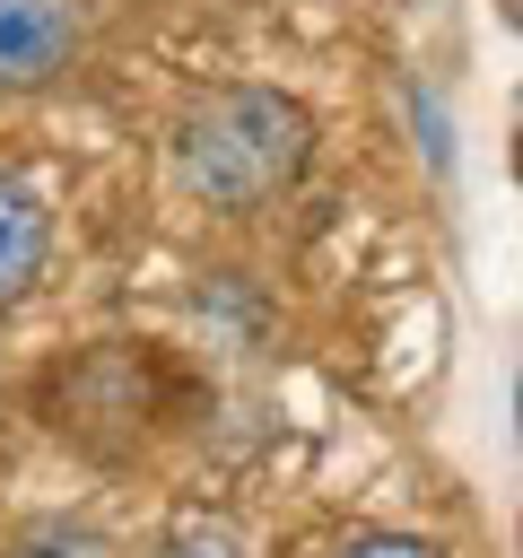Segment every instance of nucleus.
Listing matches in <instances>:
<instances>
[{"mask_svg":"<svg viewBox=\"0 0 523 558\" xmlns=\"http://www.w3.org/2000/svg\"><path fill=\"white\" fill-rule=\"evenodd\" d=\"M17 558H113V541L96 532V523H26L17 532Z\"/></svg>","mask_w":523,"mask_h":558,"instance_id":"obj_4","label":"nucleus"},{"mask_svg":"<svg viewBox=\"0 0 523 558\" xmlns=\"http://www.w3.org/2000/svg\"><path fill=\"white\" fill-rule=\"evenodd\" d=\"M305 157H314V122L279 87H209L174 122V183L227 218L279 201L305 174Z\"/></svg>","mask_w":523,"mask_h":558,"instance_id":"obj_1","label":"nucleus"},{"mask_svg":"<svg viewBox=\"0 0 523 558\" xmlns=\"http://www.w3.org/2000/svg\"><path fill=\"white\" fill-rule=\"evenodd\" d=\"M44 253H52V209H44V192H35L26 174H0V305L35 288Z\"/></svg>","mask_w":523,"mask_h":558,"instance_id":"obj_3","label":"nucleus"},{"mask_svg":"<svg viewBox=\"0 0 523 558\" xmlns=\"http://www.w3.org/2000/svg\"><path fill=\"white\" fill-rule=\"evenodd\" d=\"M157 558H244V549H235V532H227V523H183Z\"/></svg>","mask_w":523,"mask_h":558,"instance_id":"obj_5","label":"nucleus"},{"mask_svg":"<svg viewBox=\"0 0 523 558\" xmlns=\"http://www.w3.org/2000/svg\"><path fill=\"white\" fill-rule=\"evenodd\" d=\"M340 558H445V549L418 541V532H366V541H349Z\"/></svg>","mask_w":523,"mask_h":558,"instance_id":"obj_6","label":"nucleus"},{"mask_svg":"<svg viewBox=\"0 0 523 558\" xmlns=\"http://www.w3.org/2000/svg\"><path fill=\"white\" fill-rule=\"evenodd\" d=\"M87 44V0H0V96L52 87Z\"/></svg>","mask_w":523,"mask_h":558,"instance_id":"obj_2","label":"nucleus"}]
</instances>
